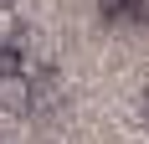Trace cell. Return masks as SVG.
Instances as JSON below:
<instances>
[{
    "instance_id": "7a4b0ae2",
    "label": "cell",
    "mask_w": 149,
    "mask_h": 144,
    "mask_svg": "<svg viewBox=\"0 0 149 144\" xmlns=\"http://www.w3.org/2000/svg\"><path fill=\"white\" fill-rule=\"evenodd\" d=\"M98 15L103 21H139L144 15V0H98Z\"/></svg>"
},
{
    "instance_id": "277c9868",
    "label": "cell",
    "mask_w": 149,
    "mask_h": 144,
    "mask_svg": "<svg viewBox=\"0 0 149 144\" xmlns=\"http://www.w3.org/2000/svg\"><path fill=\"white\" fill-rule=\"evenodd\" d=\"M144 103H149V93H144Z\"/></svg>"
},
{
    "instance_id": "3957f363",
    "label": "cell",
    "mask_w": 149,
    "mask_h": 144,
    "mask_svg": "<svg viewBox=\"0 0 149 144\" xmlns=\"http://www.w3.org/2000/svg\"><path fill=\"white\" fill-rule=\"evenodd\" d=\"M21 41V10L10 0H0V46H15Z\"/></svg>"
},
{
    "instance_id": "6da1fadb",
    "label": "cell",
    "mask_w": 149,
    "mask_h": 144,
    "mask_svg": "<svg viewBox=\"0 0 149 144\" xmlns=\"http://www.w3.org/2000/svg\"><path fill=\"white\" fill-rule=\"evenodd\" d=\"M31 108V77L15 72V77H0V113H26Z\"/></svg>"
}]
</instances>
